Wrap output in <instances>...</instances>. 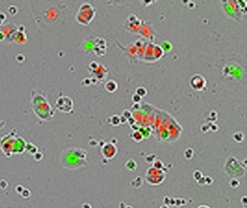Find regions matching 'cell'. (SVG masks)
I'll return each instance as SVG.
<instances>
[{"label":"cell","instance_id":"obj_5","mask_svg":"<svg viewBox=\"0 0 247 208\" xmlns=\"http://www.w3.org/2000/svg\"><path fill=\"white\" fill-rule=\"evenodd\" d=\"M191 87L194 88V90H197V91H202L206 88V79L200 75V74H196V75H193L191 78Z\"/></svg>","mask_w":247,"mask_h":208},{"label":"cell","instance_id":"obj_9","mask_svg":"<svg viewBox=\"0 0 247 208\" xmlns=\"http://www.w3.org/2000/svg\"><path fill=\"white\" fill-rule=\"evenodd\" d=\"M131 136H132V139H133V140H134L135 142H140L141 140H143V138H144V136H143V134L140 133V131H135V132H133Z\"/></svg>","mask_w":247,"mask_h":208},{"label":"cell","instance_id":"obj_6","mask_svg":"<svg viewBox=\"0 0 247 208\" xmlns=\"http://www.w3.org/2000/svg\"><path fill=\"white\" fill-rule=\"evenodd\" d=\"M104 145V148L101 149V153L104 155V158L105 159H112L115 157V154H117V148L114 145L112 144H102Z\"/></svg>","mask_w":247,"mask_h":208},{"label":"cell","instance_id":"obj_15","mask_svg":"<svg viewBox=\"0 0 247 208\" xmlns=\"http://www.w3.org/2000/svg\"><path fill=\"white\" fill-rule=\"evenodd\" d=\"M239 185H240V182H239V180H237V179H232L231 181H229V186H231L232 188H238L239 187Z\"/></svg>","mask_w":247,"mask_h":208},{"label":"cell","instance_id":"obj_8","mask_svg":"<svg viewBox=\"0 0 247 208\" xmlns=\"http://www.w3.org/2000/svg\"><path fill=\"white\" fill-rule=\"evenodd\" d=\"M108 121H111V125H113V126H119L120 124H121V116H119V115H113L112 118H110L108 119Z\"/></svg>","mask_w":247,"mask_h":208},{"label":"cell","instance_id":"obj_16","mask_svg":"<svg viewBox=\"0 0 247 208\" xmlns=\"http://www.w3.org/2000/svg\"><path fill=\"white\" fill-rule=\"evenodd\" d=\"M201 177H202V174H201V172H199V170H197V172L193 173V178L196 179L197 181H198L199 179H201Z\"/></svg>","mask_w":247,"mask_h":208},{"label":"cell","instance_id":"obj_17","mask_svg":"<svg viewBox=\"0 0 247 208\" xmlns=\"http://www.w3.org/2000/svg\"><path fill=\"white\" fill-rule=\"evenodd\" d=\"M133 101H134V103H140L141 96H139L138 94H134V95H133Z\"/></svg>","mask_w":247,"mask_h":208},{"label":"cell","instance_id":"obj_18","mask_svg":"<svg viewBox=\"0 0 247 208\" xmlns=\"http://www.w3.org/2000/svg\"><path fill=\"white\" fill-rule=\"evenodd\" d=\"M122 116L125 118L126 120H128V119H130V111H124V113H122Z\"/></svg>","mask_w":247,"mask_h":208},{"label":"cell","instance_id":"obj_3","mask_svg":"<svg viewBox=\"0 0 247 208\" xmlns=\"http://www.w3.org/2000/svg\"><path fill=\"white\" fill-rule=\"evenodd\" d=\"M95 8L91 4H82L77 13V21L81 25H88L94 19Z\"/></svg>","mask_w":247,"mask_h":208},{"label":"cell","instance_id":"obj_12","mask_svg":"<svg viewBox=\"0 0 247 208\" xmlns=\"http://www.w3.org/2000/svg\"><path fill=\"white\" fill-rule=\"evenodd\" d=\"M185 158L187 159V160H191L192 158H193V155H194V152H193V149L192 148H187L186 151H185Z\"/></svg>","mask_w":247,"mask_h":208},{"label":"cell","instance_id":"obj_4","mask_svg":"<svg viewBox=\"0 0 247 208\" xmlns=\"http://www.w3.org/2000/svg\"><path fill=\"white\" fill-rule=\"evenodd\" d=\"M57 109H59L62 113H71L73 111V101L71 100L68 96H60L57 100Z\"/></svg>","mask_w":247,"mask_h":208},{"label":"cell","instance_id":"obj_19","mask_svg":"<svg viewBox=\"0 0 247 208\" xmlns=\"http://www.w3.org/2000/svg\"><path fill=\"white\" fill-rule=\"evenodd\" d=\"M242 198H244V199L241 200V202L244 203V206H246V196H242Z\"/></svg>","mask_w":247,"mask_h":208},{"label":"cell","instance_id":"obj_10","mask_svg":"<svg viewBox=\"0 0 247 208\" xmlns=\"http://www.w3.org/2000/svg\"><path fill=\"white\" fill-rule=\"evenodd\" d=\"M125 166H126V168L130 169V170H135V169H137V162H135L133 159H130V160L125 164Z\"/></svg>","mask_w":247,"mask_h":208},{"label":"cell","instance_id":"obj_1","mask_svg":"<svg viewBox=\"0 0 247 208\" xmlns=\"http://www.w3.org/2000/svg\"><path fill=\"white\" fill-rule=\"evenodd\" d=\"M85 160V152L78 148L66 149L61 154V164L64 167L69 169H75L84 165H86Z\"/></svg>","mask_w":247,"mask_h":208},{"label":"cell","instance_id":"obj_7","mask_svg":"<svg viewBox=\"0 0 247 208\" xmlns=\"http://www.w3.org/2000/svg\"><path fill=\"white\" fill-rule=\"evenodd\" d=\"M105 90L108 93H114L118 90V83L114 80H108L105 85Z\"/></svg>","mask_w":247,"mask_h":208},{"label":"cell","instance_id":"obj_13","mask_svg":"<svg viewBox=\"0 0 247 208\" xmlns=\"http://www.w3.org/2000/svg\"><path fill=\"white\" fill-rule=\"evenodd\" d=\"M141 183H143V180H141V178H140V177L135 178V180L131 182V185H132L134 188H139V187L141 186Z\"/></svg>","mask_w":247,"mask_h":208},{"label":"cell","instance_id":"obj_20","mask_svg":"<svg viewBox=\"0 0 247 208\" xmlns=\"http://www.w3.org/2000/svg\"><path fill=\"white\" fill-rule=\"evenodd\" d=\"M206 179H207V181H208L207 183H212V178H209V177H207Z\"/></svg>","mask_w":247,"mask_h":208},{"label":"cell","instance_id":"obj_2","mask_svg":"<svg viewBox=\"0 0 247 208\" xmlns=\"http://www.w3.org/2000/svg\"><path fill=\"white\" fill-rule=\"evenodd\" d=\"M33 109L35 112V115L39 116L41 120H47L48 119V114H53L52 113V109H51V106L48 101L45 99L44 95L33 92Z\"/></svg>","mask_w":247,"mask_h":208},{"label":"cell","instance_id":"obj_14","mask_svg":"<svg viewBox=\"0 0 247 208\" xmlns=\"http://www.w3.org/2000/svg\"><path fill=\"white\" fill-rule=\"evenodd\" d=\"M135 94H138L139 96L143 98V96H145V95L147 94V91H146L144 87H138L137 91H135Z\"/></svg>","mask_w":247,"mask_h":208},{"label":"cell","instance_id":"obj_11","mask_svg":"<svg viewBox=\"0 0 247 208\" xmlns=\"http://www.w3.org/2000/svg\"><path fill=\"white\" fill-rule=\"evenodd\" d=\"M233 139H234V141H237V142H241L244 140V134L241 132H237V133H234Z\"/></svg>","mask_w":247,"mask_h":208}]
</instances>
